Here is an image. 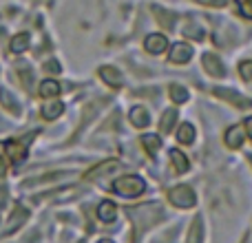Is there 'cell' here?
<instances>
[{
  "mask_svg": "<svg viewBox=\"0 0 252 243\" xmlns=\"http://www.w3.org/2000/svg\"><path fill=\"white\" fill-rule=\"evenodd\" d=\"M144 188H146V182L137 175H126V177L115 179L113 183V190L120 192L122 197H137L144 192Z\"/></svg>",
  "mask_w": 252,
  "mask_h": 243,
  "instance_id": "cell-1",
  "label": "cell"
},
{
  "mask_svg": "<svg viewBox=\"0 0 252 243\" xmlns=\"http://www.w3.org/2000/svg\"><path fill=\"white\" fill-rule=\"evenodd\" d=\"M168 201L173 206H177V208H190V206H195L197 197L190 186H175L168 192Z\"/></svg>",
  "mask_w": 252,
  "mask_h": 243,
  "instance_id": "cell-2",
  "label": "cell"
},
{
  "mask_svg": "<svg viewBox=\"0 0 252 243\" xmlns=\"http://www.w3.org/2000/svg\"><path fill=\"white\" fill-rule=\"evenodd\" d=\"M35 133L27 135V137H22L20 142H16V139H11V142L4 144V151H7V155L11 157V161H16V164H20L22 159L27 157V146H29V142L33 139Z\"/></svg>",
  "mask_w": 252,
  "mask_h": 243,
  "instance_id": "cell-3",
  "label": "cell"
},
{
  "mask_svg": "<svg viewBox=\"0 0 252 243\" xmlns=\"http://www.w3.org/2000/svg\"><path fill=\"white\" fill-rule=\"evenodd\" d=\"M215 95L226 100V102H230L232 106H239V109H250L252 106V100L239 95V93H235V91H230V89H215Z\"/></svg>",
  "mask_w": 252,
  "mask_h": 243,
  "instance_id": "cell-4",
  "label": "cell"
},
{
  "mask_svg": "<svg viewBox=\"0 0 252 243\" xmlns=\"http://www.w3.org/2000/svg\"><path fill=\"white\" fill-rule=\"evenodd\" d=\"M192 58V49L188 47V44L184 42H177L170 47V53H168V60L173 62V64H184V62H188Z\"/></svg>",
  "mask_w": 252,
  "mask_h": 243,
  "instance_id": "cell-5",
  "label": "cell"
},
{
  "mask_svg": "<svg viewBox=\"0 0 252 243\" xmlns=\"http://www.w3.org/2000/svg\"><path fill=\"white\" fill-rule=\"evenodd\" d=\"M201 66H204L206 71H208L213 78H223L226 75V71H223V64L221 60H219L215 53H206L204 58H201Z\"/></svg>",
  "mask_w": 252,
  "mask_h": 243,
  "instance_id": "cell-6",
  "label": "cell"
},
{
  "mask_svg": "<svg viewBox=\"0 0 252 243\" xmlns=\"http://www.w3.org/2000/svg\"><path fill=\"white\" fill-rule=\"evenodd\" d=\"M144 47H146V51L148 53H161V51H166V47H168V40L164 38L161 33H151L146 40H144Z\"/></svg>",
  "mask_w": 252,
  "mask_h": 243,
  "instance_id": "cell-7",
  "label": "cell"
},
{
  "mask_svg": "<svg viewBox=\"0 0 252 243\" xmlns=\"http://www.w3.org/2000/svg\"><path fill=\"white\" fill-rule=\"evenodd\" d=\"M100 78L104 80L106 84H111V87H122V82H124V78H122V73H120L118 69H113V66H100Z\"/></svg>",
  "mask_w": 252,
  "mask_h": 243,
  "instance_id": "cell-8",
  "label": "cell"
},
{
  "mask_svg": "<svg viewBox=\"0 0 252 243\" xmlns=\"http://www.w3.org/2000/svg\"><path fill=\"white\" fill-rule=\"evenodd\" d=\"M115 217H118V208H115L113 201H102L100 206H97V219L104 223H111L115 221Z\"/></svg>",
  "mask_w": 252,
  "mask_h": 243,
  "instance_id": "cell-9",
  "label": "cell"
},
{
  "mask_svg": "<svg viewBox=\"0 0 252 243\" xmlns=\"http://www.w3.org/2000/svg\"><path fill=\"white\" fill-rule=\"evenodd\" d=\"M27 217H29V213H27L25 208H20L18 206L16 210H13V214H11V219L7 221V226H4V235H9V232H13L16 228H20L22 223L27 221Z\"/></svg>",
  "mask_w": 252,
  "mask_h": 243,
  "instance_id": "cell-10",
  "label": "cell"
},
{
  "mask_svg": "<svg viewBox=\"0 0 252 243\" xmlns=\"http://www.w3.org/2000/svg\"><path fill=\"white\" fill-rule=\"evenodd\" d=\"M151 11L157 16V20H159V25L164 27V29H173V27H175V13L166 11V9L157 7V4H153V7H151Z\"/></svg>",
  "mask_w": 252,
  "mask_h": 243,
  "instance_id": "cell-11",
  "label": "cell"
},
{
  "mask_svg": "<svg viewBox=\"0 0 252 243\" xmlns=\"http://www.w3.org/2000/svg\"><path fill=\"white\" fill-rule=\"evenodd\" d=\"M118 168V161L111 159V161H104V164L95 166V168H91L87 173V179H97V177H104L106 173H113V170Z\"/></svg>",
  "mask_w": 252,
  "mask_h": 243,
  "instance_id": "cell-12",
  "label": "cell"
},
{
  "mask_svg": "<svg viewBox=\"0 0 252 243\" xmlns=\"http://www.w3.org/2000/svg\"><path fill=\"white\" fill-rule=\"evenodd\" d=\"M130 122H133L137 128H144V126H148V111L144 109V106H135V109H130Z\"/></svg>",
  "mask_w": 252,
  "mask_h": 243,
  "instance_id": "cell-13",
  "label": "cell"
},
{
  "mask_svg": "<svg viewBox=\"0 0 252 243\" xmlns=\"http://www.w3.org/2000/svg\"><path fill=\"white\" fill-rule=\"evenodd\" d=\"M226 144L230 148H239L241 144H244V130H241L239 126H230V128L226 130Z\"/></svg>",
  "mask_w": 252,
  "mask_h": 243,
  "instance_id": "cell-14",
  "label": "cell"
},
{
  "mask_svg": "<svg viewBox=\"0 0 252 243\" xmlns=\"http://www.w3.org/2000/svg\"><path fill=\"white\" fill-rule=\"evenodd\" d=\"M0 102H2V106L9 111V113H13V115H20V106H18L16 97H13L11 93L7 91V89H0Z\"/></svg>",
  "mask_w": 252,
  "mask_h": 243,
  "instance_id": "cell-15",
  "label": "cell"
},
{
  "mask_svg": "<svg viewBox=\"0 0 252 243\" xmlns=\"http://www.w3.org/2000/svg\"><path fill=\"white\" fill-rule=\"evenodd\" d=\"M170 161H173L177 173H186V170L190 168V161L186 159V155H184L182 151H170Z\"/></svg>",
  "mask_w": 252,
  "mask_h": 243,
  "instance_id": "cell-16",
  "label": "cell"
},
{
  "mask_svg": "<svg viewBox=\"0 0 252 243\" xmlns=\"http://www.w3.org/2000/svg\"><path fill=\"white\" fill-rule=\"evenodd\" d=\"M62 111H64L62 102H49V104L42 106V118L44 120H56V118L62 115Z\"/></svg>",
  "mask_w": 252,
  "mask_h": 243,
  "instance_id": "cell-17",
  "label": "cell"
},
{
  "mask_svg": "<svg viewBox=\"0 0 252 243\" xmlns=\"http://www.w3.org/2000/svg\"><path fill=\"white\" fill-rule=\"evenodd\" d=\"M60 84L56 82V80H44L42 84H40V95L42 97H56V95H60Z\"/></svg>",
  "mask_w": 252,
  "mask_h": 243,
  "instance_id": "cell-18",
  "label": "cell"
},
{
  "mask_svg": "<svg viewBox=\"0 0 252 243\" xmlns=\"http://www.w3.org/2000/svg\"><path fill=\"white\" fill-rule=\"evenodd\" d=\"M201 241H204V228H201V217H197L190 232H188V243H201Z\"/></svg>",
  "mask_w": 252,
  "mask_h": 243,
  "instance_id": "cell-19",
  "label": "cell"
},
{
  "mask_svg": "<svg viewBox=\"0 0 252 243\" xmlns=\"http://www.w3.org/2000/svg\"><path fill=\"white\" fill-rule=\"evenodd\" d=\"M11 51L13 53H22V51H27V47H29V33H18L16 38L11 40Z\"/></svg>",
  "mask_w": 252,
  "mask_h": 243,
  "instance_id": "cell-20",
  "label": "cell"
},
{
  "mask_svg": "<svg viewBox=\"0 0 252 243\" xmlns=\"http://www.w3.org/2000/svg\"><path fill=\"white\" fill-rule=\"evenodd\" d=\"M168 93H170V97H173L175 104H184V102L188 100V91H186V87H179V84H170Z\"/></svg>",
  "mask_w": 252,
  "mask_h": 243,
  "instance_id": "cell-21",
  "label": "cell"
},
{
  "mask_svg": "<svg viewBox=\"0 0 252 243\" xmlns=\"http://www.w3.org/2000/svg\"><path fill=\"white\" fill-rule=\"evenodd\" d=\"M177 139L182 144H192V142H195V128H192V124H182V126H179Z\"/></svg>",
  "mask_w": 252,
  "mask_h": 243,
  "instance_id": "cell-22",
  "label": "cell"
},
{
  "mask_svg": "<svg viewBox=\"0 0 252 243\" xmlns=\"http://www.w3.org/2000/svg\"><path fill=\"white\" fill-rule=\"evenodd\" d=\"M175 120H177V111H175V109L166 111L164 118H161V124H159L161 133H170V130H173V126H175Z\"/></svg>",
  "mask_w": 252,
  "mask_h": 243,
  "instance_id": "cell-23",
  "label": "cell"
},
{
  "mask_svg": "<svg viewBox=\"0 0 252 243\" xmlns=\"http://www.w3.org/2000/svg\"><path fill=\"white\" fill-rule=\"evenodd\" d=\"M184 35H188V38H192V40H204V29H201L197 22H188V25L184 27Z\"/></svg>",
  "mask_w": 252,
  "mask_h": 243,
  "instance_id": "cell-24",
  "label": "cell"
},
{
  "mask_svg": "<svg viewBox=\"0 0 252 243\" xmlns=\"http://www.w3.org/2000/svg\"><path fill=\"white\" fill-rule=\"evenodd\" d=\"M18 75H20L22 84H25L27 89H31V84H33V71H31L27 64H20L18 66Z\"/></svg>",
  "mask_w": 252,
  "mask_h": 243,
  "instance_id": "cell-25",
  "label": "cell"
},
{
  "mask_svg": "<svg viewBox=\"0 0 252 243\" xmlns=\"http://www.w3.org/2000/svg\"><path fill=\"white\" fill-rule=\"evenodd\" d=\"M142 144H144V148H146L148 152H157L159 151V137L157 135H144L142 137Z\"/></svg>",
  "mask_w": 252,
  "mask_h": 243,
  "instance_id": "cell-26",
  "label": "cell"
},
{
  "mask_svg": "<svg viewBox=\"0 0 252 243\" xmlns=\"http://www.w3.org/2000/svg\"><path fill=\"white\" fill-rule=\"evenodd\" d=\"M239 75L246 80V82H250L252 80V60H246L239 64Z\"/></svg>",
  "mask_w": 252,
  "mask_h": 243,
  "instance_id": "cell-27",
  "label": "cell"
},
{
  "mask_svg": "<svg viewBox=\"0 0 252 243\" xmlns=\"http://www.w3.org/2000/svg\"><path fill=\"white\" fill-rule=\"evenodd\" d=\"M237 4H239V11L252 20V0H237Z\"/></svg>",
  "mask_w": 252,
  "mask_h": 243,
  "instance_id": "cell-28",
  "label": "cell"
},
{
  "mask_svg": "<svg viewBox=\"0 0 252 243\" xmlns=\"http://www.w3.org/2000/svg\"><path fill=\"white\" fill-rule=\"evenodd\" d=\"M44 71H49V73H60V64H58L56 60H49L47 64H44Z\"/></svg>",
  "mask_w": 252,
  "mask_h": 243,
  "instance_id": "cell-29",
  "label": "cell"
},
{
  "mask_svg": "<svg viewBox=\"0 0 252 243\" xmlns=\"http://www.w3.org/2000/svg\"><path fill=\"white\" fill-rule=\"evenodd\" d=\"M201 4H210V7H226L228 0H197Z\"/></svg>",
  "mask_w": 252,
  "mask_h": 243,
  "instance_id": "cell-30",
  "label": "cell"
},
{
  "mask_svg": "<svg viewBox=\"0 0 252 243\" xmlns=\"http://www.w3.org/2000/svg\"><path fill=\"white\" fill-rule=\"evenodd\" d=\"M4 201H7V188H0V208L4 206Z\"/></svg>",
  "mask_w": 252,
  "mask_h": 243,
  "instance_id": "cell-31",
  "label": "cell"
},
{
  "mask_svg": "<svg viewBox=\"0 0 252 243\" xmlns=\"http://www.w3.org/2000/svg\"><path fill=\"white\" fill-rule=\"evenodd\" d=\"M4 173H7V164H4V159L0 157V177H2Z\"/></svg>",
  "mask_w": 252,
  "mask_h": 243,
  "instance_id": "cell-32",
  "label": "cell"
},
{
  "mask_svg": "<svg viewBox=\"0 0 252 243\" xmlns=\"http://www.w3.org/2000/svg\"><path fill=\"white\" fill-rule=\"evenodd\" d=\"M246 130H248V135L252 137V118H248V120H246Z\"/></svg>",
  "mask_w": 252,
  "mask_h": 243,
  "instance_id": "cell-33",
  "label": "cell"
},
{
  "mask_svg": "<svg viewBox=\"0 0 252 243\" xmlns=\"http://www.w3.org/2000/svg\"><path fill=\"white\" fill-rule=\"evenodd\" d=\"M100 243H111V241H100Z\"/></svg>",
  "mask_w": 252,
  "mask_h": 243,
  "instance_id": "cell-34",
  "label": "cell"
},
{
  "mask_svg": "<svg viewBox=\"0 0 252 243\" xmlns=\"http://www.w3.org/2000/svg\"><path fill=\"white\" fill-rule=\"evenodd\" d=\"M250 164H252V155H250Z\"/></svg>",
  "mask_w": 252,
  "mask_h": 243,
  "instance_id": "cell-35",
  "label": "cell"
}]
</instances>
